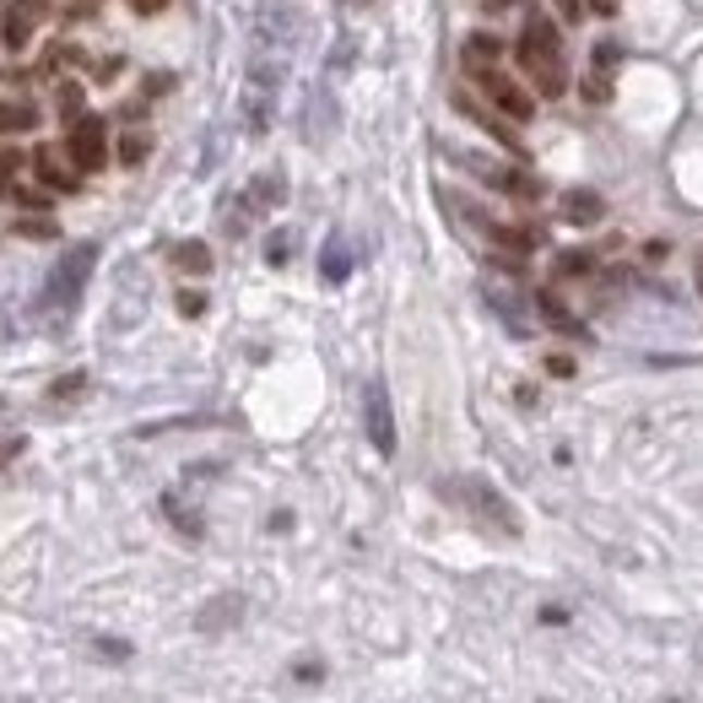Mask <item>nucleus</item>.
Segmentation results:
<instances>
[{
    "label": "nucleus",
    "mask_w": 703,
    "mask_h": 703,
    "mask_svg": "<svg viewBox=\"0 0 703 703\" xmlns=\"http://www.w3.org/2000/svg\"><path fill=\"white\" fill-rule=\"evenodd\" d=\"M33 168H38L44 190L76 195V184H82V168L71 162V151H65V146H38V151H33Z\"/></svg>",
    "instance_id": "6e6552de"
},
{
    "label": "nucleus",
    "mask_w": 703,
    "mask_h": 703,
    "mask_svg": "<svg viewBox=\"0 0 703 703\" xmlns=\"http://www.w3.org/2000/svg\"><path fill=\"white\" fill-rule=\"evenodd\" d=\"M601 211H606V206H601V195H595V190H568V195H562V217H568V222H579V228H584V222H595Z\"/></svg>",
    "instance_id": "ddd939ff"
},
{
    "label": "nucleus",
    "mask_w": 703,
    "mask_h": 703,
    "mask_svg": "<svg viewBox=\"0 0 703 703\" xmlns=\"http://www.w3.org/2000/svg\"><path fill=\"white\" fill-rule=\"evenodd\" d=\"M33 16H38V0L11 5V11H5V27H0V44H5V49H27V38H33Z\"/></svg>",
    "instance_id": "9b49d317"
},
{
    "label": "nucleus",
    "mask_w": 703,
    "mask_h": 703,
    "mask_svg": "<svg viewBox=\"0 0 703 703\" xmlns=\"http://www.w3.org/2000/svg\"><path fill=\"white\" fill-rule=\"evenodd\" d=\"M487 303H493V308L509 319V330H514V336H525V330H531V325H525V308H520V298H514V292H498V287H487Z\"/></svg>",
    "instance_id": "2eb2a0df"
},
{
    "label": "nucleus",
    "mask_w": 703,
    "mask_h": 703,
    "mask_svg": "<svg viewBox=\"0 0 703 703\" xmlns=\"http://www.w3.org/2000/svg\"><path fill=\"white\" fill-rule=\"evenodd\" d=\"M5 195H11L16 206H27V211H44V206H49V195H44V190H27V184H11Z\"/></svg>",
    "instance_id": "b1692460"
},
{
    "label": "nucleus",
    "mask_w": 703,
    "mask_h": 703,
    "mask_svg": "<svg viewBox=\"0 0 703 703\" xmlns=\"http://www.w3.org/2000/svg\"><path fill=\"white\" fill-rule=\"evenodd\" d=\"M114 76H120V60H98L93 65V82H114Z\"/></svg>",
    "instance_id": "c85d7f7f"
},
{
    "label": "nucleus",
    "mask_w": 703,
    "mask_h": 703,
    "mask_svg": "<svg viewBox=\"0 0 703 703\" xmlns=\"http://www.w3.org/2000/svg\"><path fill=\"white\" fill-rule=\"evenodd\" d=\"M438 498L454 504V509H465V514H476L482 525H493V531H504V536H520V531H525V525H520V509H514L487 476H444V482H438Z\"/></svg>",
    "instance_id": "f257e3e1"
},
{
    "label": "nucleus",
    "mask_w": 703,
    "mask_h": 703,
    "mask_svg": "<svg viewBox=\"0 0 703 703\" xmlns=\"http://www.w3.org/2000/svg\"><path fill=\"white\" fill-rule=\"evenodd\" d=\"M454 109H460L465 120H476V125H482L487 136H498L504 146H509V151H525V146H520V136H514V131H509V125H504L498 114H487V109H482V104H476L471 93H454Z\"/></svg>",
    "instance_id": "9d476101"
},
{
    "label": "nucleus",
    "mask_w": 703,
    "mask_h": 703,
    "mask_svg": "<svg viewBox=\"0 0 703 703\" xmlns=\"http://www.w3.org/2000/svg\"><path fill=\"white\" fill-rule=\"evenodd\" d=\"M16 168H22V151L16 146H0V195L16 184Z\"/></svg>",
    "instance_id": "5701e85b"
},
{
    "label": "nucleus",
    "mask_w": 703,
    "mask_h": 703,
    "mask_svg": "<svg viewBox=\"0 0 703 703\" xmlns=\"http://www.w3.org/2000/svg\"><path fill=\"white\" fill-rule=\"evenodd\" d=\"M266 260H271V266H287V260H292V233H271V244H266Z\"/></svg>",
    "instance_id": "393cba45"
},
{
    "label": "nucleus",
    "mask_w": 703,
    "mask_h": 703,
    "mask_svg": "<svg viewBox=\"0 0 703 703\" xmlns=\"http://www.w3.org/2000/svg\"><path fill=\"white\" fill-rule=\"evenodd\" d=\"M162 5H168V0H131V11H136V16H157Z\"/></svg>",
    "instance_id": "7c9ffc66"
},
{
    "label": "nucleus",
    "mask_w": 703,
    "mask_h": 703,
    "mask_svg": "<svg viewBox=\"0 0 703 703\" xmlns=\"http://www.w3.org/2000/svg\"><path fill=\"white\" fill-rule=\"evenodd\" d=\"M11 233H16V239H54V222H49V217H16Z\"/></svg>",
    "instance_id": "4be33fe9"
},
{
    "label": "nucleus",
    "mask_w": 703,
    "mask_h": 703,
    "mask_svg": "<svg viewBox=\"0 0 703 703\" xmlns=\"http://www.w3.org/2000/svg\"><path fill=\"white\" fill-rule=\"evenodd\" d=\"M281 190H287V184H281V173H266V179H255V184H250V206H260V211H266V206H277Z\"/></svg>",
    "instance_id": "aec40b11"
},
{
    "label": "nucleus",
    "mask_w": 703,
    "mask_h": 703,
    "mask_svg": "<svg viewBox=\"0 0 703 703\" xmlns=\"http://www.w3.org/2000/svg\"><path fill=\"white\" fill-rule=\"evenodd\" d=\"M590 266H595V260H590L584 250H568V255H562V271H568V277H584Z\"/></svg>",
    "instance_id": "cd10ccee"
},
{
    "label": "nucleus",
    "mask_w": 703,
    "mask_h": 703,
    "mask_svg": "<svg viewBox=\"0 0 703 703\" xmlns=\"http://www.w3.org/2000/svg\"><path fill=\"white\" fill-rule=\"evenodd\" d=\"M471 76H476V87H482V98L493 104V109H504V120H514V125H525L531 114H536V98L509 76V71H498V65H471Z\"/></svg>",
    "instance_id": "20e7f679"
},
{
    "label": "nucleus",
    "mask_w": 703,
    "mask_h": 703,
    "mask_svg": "<svg viewBox=\"0 0 703 703\" xmlns=\"http://www.w3.org/2000/svg\"><path fill=\"white\" fill-rule=\"evenodd\" d=\"M38 125V109H27V104H0V136L5 131H33Z\"/></svg>",
    "instance_id": "6ab92c4d"
},
{
    "label": "nucleus",
    "mask_w": 703,
    "mask_h": 703,
    "mask_svg": "<svg viewBox=\"0 0 703 703\" xmlns=\"http://www.w3.org/2000/svg\"><path fill=\"white\" fill-rule=\"evenodd\" d=\"M699 287H703V250H699Z\"/></svg>",
    "instance_id": "f704fd0d"
},
{
    "label": "nucleus",
    "mask_w": 703,
    "mask_h": 703,
    "mask_svg": "<svg viewBox=\"0 0 703 703\" xmlns=\"http://www.w3.org/2000/svg\"><path fill=\"white\" fill-rule=\"evenodd\" d=\"M22 454V438H0V465H11Z\"/></svg>",
    "instance_id": "c756f323"
},
{
    "label": "nucleus",
    "mask_w": 703,
    "mask_h": 703,
    "mask_svg": "<svg viewBox=\"0 0 703 703\" xmlns=\"http://www.w3.org/2000/svg\"><path fill=\"white\" fill-rule=\"evenodd\" d=\"M520 65H525V76L536 82V93L542 98H558L562 87H568V60H562V38L558 27L536 11L531 22H525V33H520Z\"/></svg>",
    "instance_id": "f03ea898"
},
{
    "label": "nucleus",
    "mask_w": 703,
    "mask_h": 703,
    "mask_svg": "<svg viewBox=\"0 0 703 703\" xmlns=\"http://www.w3.org/2000/svg\"><path fill=\"white\" fill-rule=\"evenodd\" d=\"M54 114H60L65 125L82 120V87H76V82H60V87H54Z\"/></svg>",
    "instance_id": "f3484780"
},
{
    "label": "nucleus",
    "mask_w": 703,
    "mask_h": 703,
    "mask_svg": "<svg viewBox=\"0 0 703 703\" xmlns=\"http://www.w3.org/2000/svg\"><path fill=\"white\" fill-rule=\"evenodd\" d=\"M590 5H595V11H611V5H617V0H590Z\"/></svg>",
    "instance_id": "72a5a7b5"
},
{
    "label": "nucleus",
    "mask_w": 703,
    "mask_h": 703,
    "mask_svg": "<svg viewBox=\"0 0 703 703\" xmlns=\"http://www.w3.org/2000/svg\"><path fill=\"white\" fill-rule=\"evenodd\" d=\"M471 173H482L493 190H504V195H514V201H542V179H531L525 168H504V162H487V157H460Z\"/></svg>",
    "instance_id": "0eeeda50"
},
{
    "label": "nucleus",
    "mask_w": 703,
    "mask_h": 703,
    "mask_svg": "<svg viewBox=\"0 0 703 703\" xmlns=\"http://www.w3.org/2000/svg\"><path fill=\"white\" fill-rule=\"evenodd\" d=\"M93 266H98V244L65 250V255L54 260V271L44 277V308H71V303L82 298L87 277H93Z\"/></svg>",
    "instance_id": "7ed1b4c3"
},
{
    "label": "nucleus",
    "mask_w": 703,
    "mask_h": 703,
    "mask_svg": "<svg viewBox=\"0 0 703 703\" xmlns=\"http://www.w3.org/2000/svg\"><path fill=\"white\" fill-rule=\"evenodd\" d=\"M146 151H151V136H141V131H131V136L120 141V162H125V168H141Z\"/></svg>",
    "instance_id": "412c9836"
},
{
    "label": "nucleus",
    "mask_w": 703,
    "mask_h": 703,
    "mask_svg": "<svg viewBox=\"0 0 703 703\" xmlns=\"http://www.w3.org/2000/svg\"><path fill=\"white\" fill-rule=\"evenodd\" d=\"M482 5H487V11H504V5H514V0H482Z\"/></svg>",
    "instance_id": "473e14b6"
},
{
    "label": "nucleus",
    "mask_w": 703,
    "mask_h": 703,
    "mask_svg": "<svg viewBox=\"0 0 703 703\" xmlns=\"http://www.w3.org/2000/svg\"><path fill=\"white\" fill-rule=\"evenodd\" d=\"M617 60H622V49H617V44H601V49H595V65H590V71H584V82H579L584 104H611V76H617Z\"/></svg>",
    "instance_id": "1a4fd4ad"
},
{
    "label": "nucleus",
    "mask_w": 703,
    "mask_h": 703,
    "mask_svg": "<svg viewBox=\"0 0 703 703\" xmlns=\"http://www.w3.org/2000/svg\"><path fill=\"white\" fill-rule=\"evenodd\" d=\"M173 266L190 271V277H206V271H211V250L195 244V239H190V244H173Z\"/></svg>",
    "instance_id": "4468645a"
},
{
    "label": "nucleus",
    "mask_w": 703,
    "mask_h": 703,
    "mask_svg": "<svg viewBox=\"0 0 703 703\" xmlns=\"http://www.w3.org/2000/svg\"><path fill=\"white\" fill-rule=\"evenodd\" d=\"M65 151L82 173H104L109 168V125L104 114H82L76 125H65Z\"/></svg>",
    "instance_id": "39448f33"
},
{
    "label": "nucleus",
    "mask_w": 703,
    "mask_h": 703,
    "mask_svg": "<svg viewBox=\"0 0 703 703\" xmlns=\"http://www.w3.org/2000/svg\"><path fill=\"white\" fill-rule=\"evenodd\" d=\"M363 422H368L374 449L390 460V454H396V412H390V390H385V379H368V390H363Z\"/></svg>",
    "instance_id": "423d86ee"
},
{
    "label": "nucleus",
    "mask_w": 703,
    "mask_h": 703,
    "mask_svg": "<svg viewBox=\"0 0 703 703\" xmlns=\"http://www.w3.org/2000/svg\"><path fill=\"white\" fill-rule=\"evenodd\" d=\"M179 314H184V319L206 314V292H190V287H184V292H179Z\"/></svg>",
    "instance_id": "bb28decb"
},
{
    "label": "nucleus",
    "mask_w": 703,
    "mask_h": 703,
    "mask_svg": "<svg viewBox=\"0 0 703 703\" xmlns=\"http://www.w3.org/2000/svg\"><path fill=\"white\" fill-rule=\"evenodd\" d=\"M536 303H542V314H547V325H558L562 336H584V330H579V319H573V314H568V308H562V303H558V292H542Z\"/></svg>",
    "instance_id": "a211bd4d"
},
{
    "label": "nucleus",
    "mask_w": 703,
    "mask_h": 703,
    "mask_svg": "<svg viewBox=\"0 0 703 703\" xmlns=\"http://www.w3.org/2000/svg\"><path fill=\"white\" fill-rule=\"evenodd\" d=\"M558 11H562V22H579V11H584V5H579V0H558Z\"/></svg>",
    "instance_id": "2f4dec72"
},
{
    "label": "nucleus",
    "mask_w": 703,
    "mask_h": 703,
    "mask_svg": "<svg viewBox=\"0 0 703 703\" xmlns=\"http://www.w3.org/2000/svg\"><path fill=\"white\" fill-rule=\"evenodd\" d=\"M498 54H504V44H498L493 33H471V38H465V65H493Z\"/></svg>",
    "instance_id": "dca6fc26"
},
{
    "label": "nucleus",
    "mask_w": 703,
    "mask_h": 703,
    "mask_svg": "<svg viewBox=\"0 0 703 703\" xmlns=\"http://www.w3.org/2000/svg\"><path fill=\"white\" fill-rule=\"evenodd\" d=\"M319 277L330 281V287L352 277V250H347V239H330V244H325V255H319Z\"/></svg>",
    "instance_id": "f8f14e48"
},
{
    "label": "nucleus",
    "mask_w": 703,
    "mask_h": 703,
    "mask_svg": "<svg viewBox=\"0 0 703 703\" xmlns=\"http://www.w3.org/2000/svg\"><path fill=\"white\" fill-rule=\"evenodd\" d=\"M82 385H87V374H65V379H54V385H49V401H65V396H76Z\"/></svg>",
    "instance_id": "a878e982"
}]
</instances>
